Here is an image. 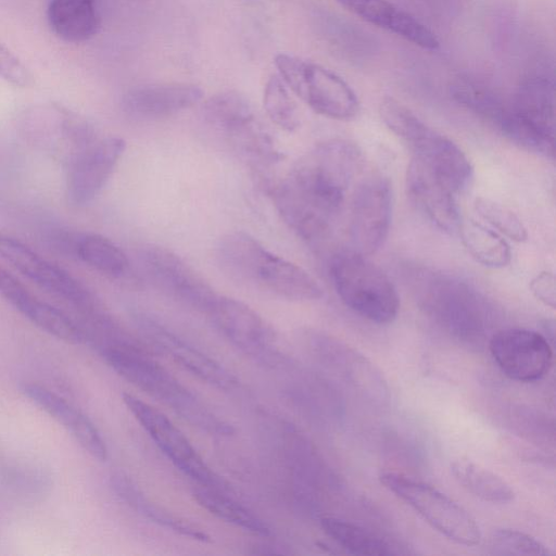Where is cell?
Listing matches in <instances>:
<instances>
[{
	"instance_id": "20",
	"label": "cell",
	"mask_w": 556,
	"mask_h": 556,
	"mask_svg": "<svg viewBox=\"0 0 556 556\" xmlns=\"http://www.w3.org/2000/svg\"><path fill=\"white\" fill-rule=\"evenodd\" d=\"M0 295L42 331L72 344L85 341L81 327L56 307L40 301L0 266Z\"/></svg>"
},
{
	"instance_id": "36",
	"label": "cell",
	"mask_w": 556,
	"mask_h": 556,
	"mask_svg": "<svg viewBox=\"0 0 556 556\" xmlns=\"http://www.w3.org/2000/svg\"><path fill=\"white\" fill-rule=\"evenodd\" d=\"M530 290L533 295L546 306H556L555 277L549 271L538 274L530 282Z\"/></svg>"
},
{
	"instance_id": "9",
	"label": "cell",
	"mask_w": 556,
	"mask_h": 556,
	"mask_svg": "<svg viewBox=\"0 0 556 556\" xmlns=\"http://www.w3.org/2000/svg\"><path fill=\"white\" fill-rule=\"evenodd\" d=\"M274 62L287 87L317 114L337 121L357 116V94L334 72L288 53L277 54Z\"/></svg>"
},
{
	"instance_id": "2",
	"label": "cell",
	"mask_w": 556,
	"mask_h": 556,
	"mask_svg": "<svg viewBox=\"0 0 556 556\" xmlns=\"http://www.w3.org/2000/svg\"><path fill=\"white\" fill-rule=\"evenodd\" d=\"M222 270L230 278L290 301L323 296L316 279L301 266L273 253L243 231L225 235L216 247Z\"/></svg>"
},
{
	"instance_id": "35",
	"label": "cell",
	"mask_w": 556,
	"mask_h": 556,
	"mask_svg": "<svg viewBox=\"0 0 556 556\" xmlns=\"http://www.w3.org/2000/svg\"><path fill=\"white\" fill-rule=\"evenodd\" d=\"M0 77L18 87H28L33 84V77L26 66L2 45H0Z\"/></svg>"
},
{
	"instance_id": "31",
	"label": "cell",
	"mask_w": 556,
	"mask_h": 556,
	"mask_svg": "<svg viewBox=\"0 0 556 556\" xmlns=\"http://www.w3.org/2000/svg\"><path fill=\"white\" fill-rule=\"evenodd\" d=\"M263 104L269 119L279 128L292 132L300 126L298 105L283 80L275 75L265 85Z\"/></svg>"
},
{
	"instance_id": "16",
	"label": "cell",
	"mask_w": 556,
	"mask_h": 556,
	"mask_svg": "<svg viewBox=\"0 0 556 556\" xmlns=\"http://www.w3.org/2000/svg\"><path fill=\"white\" fill-rule=\"evenodd\" d=\"M489 350L502 372L519 382L540 380L553 364L551 342L544 334L525 328L496 331L490 339Z\"/></svg>"
},
{
	"instance_id": "7",
	"label": "cell",
	"mask_w": 556,
	"mask_h": 556,
	"mask_svg": "<svg viewBox=\"0 0 556 556\" xmlns=\"http://www.w3.org/2000/svg\"><path fill=\"white\" fill-rule=\"evenodd\" d=\"M510 141L523 149L554 156L555 88L543 75L521 81L495 125Z\"/></svg>"
},
{
	"instance_id": "30",
	"label": "cell",
	"mask_w": 556,
	"mask_h": 556,
	"mask_svg": "<svg viewBox=\"0 0 556 556\" xmlns=\"http://www.w3.org/2000/svg\"><path fill=\"white\" fill-rule=\"evenodd\" d=\"M319 523L327 536L352 554H394L392 546L386 540L357 523L333 516L321 517Z\"/></svg>"
},
{
	"instance_id": "32",
	"label": "cell",
	"mask_w": 556,
	"mask_h": 556,
	"mask_svg": "<svg viewBox=\"0 0 556 556\" xmlns=\"http://www.w3.org/2000/svg\"><path fill=\"white\" fill-rule=\"evenodd\" d=\"M22 392L35 405L73 433L86 417L59 394L37 383H25Z\"/></svg>"
},
{
	"instance_id": "25",
	"label": "cell",
	"mask_w": 556,
	"mask_h": 556,
	"mask_svg": "<svg viewBox=\"0 0 556 556\" xmlns=\"http://www.w3.org/2000/svg\"><path fill=\"white\" fill-rule=\"evenodd\" d=\"M111 481L115 493L142 517L192 540L201 542H208L211 540L210 535L197 525L176 517L151 502L127 476L116 473L112 477Z\"/></svg>"
},
{
	"instance_id": "22",
	"label": "cell",
	"mask_w": 556,
	"mask_h": 556,
	"mask_svg": "<svg viewBox=\"0 0 556 556\" xmlns=\"http://www.w3.org/2000/svg\"><path fill=\"white\" fill-rule=\"evenodd\" d=\"M202 98V89L193 84L147 85L129 90L123 98V108L135 118L151 121L176 115Z\"/></svg>"
},
{
	"instance_id": "19",
	"label": "cell",
	"mask_w": 556,
	"mask_h": 556,
	"mask_svg": "<svg viewBox=\"0 0 556 556\" xmlns=\"http://www.w3.org/2000/svg\"><path fill=\"white\" fill-rule=\"evenodd\" d=\"M406 190L415 206L445 232L459 228L460 218L454 192L428 166L412 157L406 170Z\"/></svg>"
},
{
	"instance_id": "24",
	"label": "cell",
	"mask_w": 556,
	"mask_h": 556,
	"mask_svg": "<svg viewBox=\"0 0 556 556\" xmlns=\"http://www.w3.org/2000/svg\"><path fill=\"white\" fill-rule=\"evenodd\" d=\"M67 250L94 270L112 278L126 274L129 261L124 251L110 239L92 232L70 233L61 239Z\"/></svg>"
},
{
	"instance_id": "11",
	"label": "cell",
	"mask_w": 556,
	"mask_h": 556,
	"mask_svg": "<svg viewBox=\"0 0 556 556\" xmlns=\"http://www.w3.org/2000/svg\"><path fill=\"white\" fill-rule=\"evenodd\" d=\"M307 349L328 372L361 396L375 404L389 400V389L381 371L348 343L323 332L305 334Z\"/></svg>"
},
{
	"instance_id": "4",
	"label": "cell",
	"mask_w": 556,
	"mask_h": 556,
	"mask_svg": "<svg viewBox=\"0 0 556 556\" xmlns=\"http://www.w3.org/2000/svg\"><path fill=\"white\" fill-rule=\"evenodd\" d=\"M403 276L419 306L450 333L477 340L490 327V304L468 281L422 266H408Z\"/></svg>"
},
{
	"instance_id": "6",
	"label": "cell",
	"mask_w": 556,
	"mask_h": 556,
	"mask_svg": "<svg viewBox=\"0 0 556 556\" xmlns=\"http://www.w3.org/2000/svg\"><path fill=\"white\" fill-rule=\"evenodd\" d=\"M329 276L338 296L355 314L379 325L396 318L397 291L366 255L351 249L337 252L329 263Z\"/></svg>"
},
{
	"instance_id": "26",
	"label": "cell",
	"mask_w": 556,
	"mask_h": 556,
	"mask_svg": "<svg viewBox=\"0 0 556 556\" xmlns=\"http://www.w3.org/2000/svg\"><path fill=\"white\" fill-rule=\"evenodd\" d=\"M204 122L226 140L256 118L249 99L237 91H224L211 97L203 105Z\"/></svg>"
},
{
	"instance_id": "10",
	"label": "cell",
	"mask_w": 556,
	"mask_h": 556,
	"mask_svg": "<svg viewBox=\"0 0 556 556\" xmlns=\"http://www.w3.org/2000/svg\"><path fill=\"white\" fill-rule=\"evenodd\" d=\"M123 402L157 447L181 472L201 486L229 491L226 480L208 467L189 439L165 414L129 393H123Z\"/></svg>"
},
{
	"instance_id": "28",
	"label": "cell",
	"mask_w": 556,
	"mask_h": 556,
	"mask_svg": "<svg viewBox=\"0 0 556 556\" xmlns=\"http://www.w3.org/2000/svg\"><path fill=\"white\" fill-rule=\"evenodd\" d=\"M451 472L467 492L484 502L506 504L515 497L514 489L505 479L468 459L454 460Z\"/></svg>"
},
{
	"instance_id": "27",
	"label": "cell",
	"mask_w": 556,
	"mask_h": 556,
	"mask_svg": "<svg viewBox=\"0 0 556 556\" xmlns=\"http://www.w3.org/2000/svg\"><path fill=\"white\" fill-rule=\"evenodd\" d=\"M225 493L200 485L193 490L192 496L201 507L218 519L252 535L264 538L270 535V528L264 520Z\"/></svg>"
},
{
	"instance_id": "1",
	"label": "cell",
	"mask_w": 556,
	"mask_h": 556,
	"mask_svg": "<svg viewBox=\"0 0 556 556\" xmlns=\"http://www.w3.org/2000/svg\"><path fill=\"white\" fill-rule=\"evenodd\" d=\"M363 166L358 146L330 139L305 153L273 189L276 207L299 237L316 241L336 224Z\"/></svg>"
},
{
	"instance_id": "12",
	"label": "cell",
	"mask_w": 556,
	"mask_h": 556,
	"mask_svg": "<svg viewBox=\"0 0 556 556\" xmlns=\"http://www.w3.org/2000/svg\"><path fill=\"white\" fill-rule=\"evenodd\" d=\"M392 217V188L382 174H370L355 187L350 205L349 235L353 251L366 256L386 241Z\"/></svg>"
},
{
	"instance_id": "13",
	"label": "cell",
	"mask_w": 556,
	"mask_h": 556,
	"mask_svg": "<svg viewBox=\"0 0 556 556\" xmlns=\"http://www.w3.org/2000/svg\"><path fill=\"white\" fill-rule=\"evenodd\" d=\"M205 314L222 336L245 355L267 365L281 361L277 334L245 303L217 295Z\"/></svg>"
},
{
	"instance_id": "18",
	"label": "cell",
	"mask_w": 556,
	"mask_h": 556,
	"mask_svg": "<svg viewBox=\"0 0 556 556\" xmlns=\"http://www.w3.org/2000/svg\"><path fill=\"white\" fill-rule=\"evenodd\" d=\"M135 321L140 333L159 351L205 383L229 391L238 379L224 366L169 331L151 316L139 313Z\"/></svg>"
},
{
	"instance_id": "3",
	"label": "cell",
	"mask_w": 556,
	"mask_h": 556,
	"mask_svg": "<svg viewBox=\"0 0 556 556\" xmlns=\"http://www.w3.org/2000/svg\"><path fill=\"white\" fill-rule=\"evenodd\" d=\"M105 362L125 380L170 407L191 425L217 435H230L233 427L216 416L191 391L127 337L99 350Z\"/></svg>"
},
{
	"instance_id": "14",
	"label": "cell",
	"mask_w": 556,
	"mask_h": 556,
	"mask_svg": "<svg viewBox=\"0 0 556 556\" xmlns=\"http://www.w3.org/2000/svg\"><path fill=\"white\" fill-rule=\"evenodd\" d=\"M0 257L47 292L74 305L84 316L101 309L85 285L25 243L0 235Z\"/></svg>"
},
{
	"instance_id": "8",
	"label": "cell",
	"mask_w": 556,
	"mask_h": 556,
	"mask_svg": "<svg viewBox=\"0 0 556 556\" xmlns=\"http://www.w3.org/2000/svg\"><path fill=\"white\" fill-rule=\"evenodd\" d=\"M379 480L412 507L434 530L465 546H476L481 532L476 519L460 504L432 486L407 475L384 470Z\"/></svg>"
},
{
	"instance_id": "17",
	"label": "cell",
	"mask_w": 556,
	"mask_h": 556,
	"mask_svg": "<svg viewBox=\"0 0 556 556\" xmlns=\"http://www.w3.org/2000/svg\"><path fill=\"white\" fill-rule=\"evenodd\" d=\"M125 149L124 139L106 137L78 152L66 178L68 202L75 206L90 203L109 181Z\"/></svg>"
},
{
	"instance_id": "15",
	"label": "cell",
	"mask_w": 556,
	"mask_h": 556,
	"mask_svg": "<svg viewBox=\"0 0 556 556\" xmlns=\"http://www.w3.org/2000/svg\"><path fill=\"white\" fill-rule=\"evenodd\" d=\"M139 264L154 287L200 312L206 313L218 295L191 265L167 248L143 245Z\"/></svg>"
},
{
	"instance_id": "29",
	"label": "cell",
	"mask_w": 556,
	"mask_h": 556,
	"mask_svg": "<svg viewBox=\"0 0 556 556\" xmlns=\"http://www.w3.org/2000/svg\"><path fill=\"white\" fill-rule=\"evenodd\" d=\"M458 229L466 250L478 263L495 269L510 263V248L496 230L473 219L460 223Z\"/></svg>"
},
{
	"instance_id": "21",
	"label": "cell",
	"mask_w": 556,
	"mask_h": 556,
	"mask_svg": "<svg viewBox=\"0 0 556 556\" xmlns=\"http://www.w3.org/2000/svg\"><path fill=\"white\" fill-rule=\"evenodd\" d=\"M361 20L428 51L440 48L437 35L416 16L389 0H336Z\"/></svg>"
},
{
	"instance_id": "34",
	"label": "cell",
	"mask_w": 556,
	"mask_h": 556,
	"mask_svg": "<svg viewBox=\"0 0 556 556\" xmlns=\"http://www.w3.org/2000/svg\"><path fill=\"white\" fill-rule=\"evenodd\" d=\"M490 548L495 555L546 556L549 549L532 535L514 529H496L490 536Z\"/></svg>"
},
{
	"instance_id": "23",
	"label": "cell",
	"mask_w": 556,
	"mask_h": 556,
	"mask_svg": "<svg viewBox=\"0 0 556 556\" xmlns=\"http://www.w3.org/2000/svg\"><path fill=\"white\" fill-rule=\"evenodd\" d=\"M47 18L51 30L71 43L89 40L100 27L97 0H51Z\"/></svg>"
},
{
	"instance_id": "5",
	"label": "cell",
	"mask_w": 556,
	"mask_h": 556,
	"mask_svg": "<svg viewBox=\"0 0 556 556\" xmlns=\"http://www.w3.org/2000/svg\"><path fill=\"white\" fill-rule=\"evenodd\" d=\"M379 114L386 126L408 144L414 157L437 174L454 193L468 187L472 166L456 143L428 126L409 108L392 97L381 100Z\"/></svg>"
},
{
	"instance_id": "33",
	"label": "cell",
	"mask_w": 556,
	"mask_h": 556,
	"mask_svg": "<svg viewBox=\"0 0 556 556\" xmlns=\"http://www.w3.org/2000/svg\"><path fill=\"white\" fill-rule=\"evenodd\" d=\"M475 208L482 219L501 235L516 241L528 239L527 228L521 219L507 206L489 198L479 197L475 201Z\"/></svg>"
}]
</instances>
